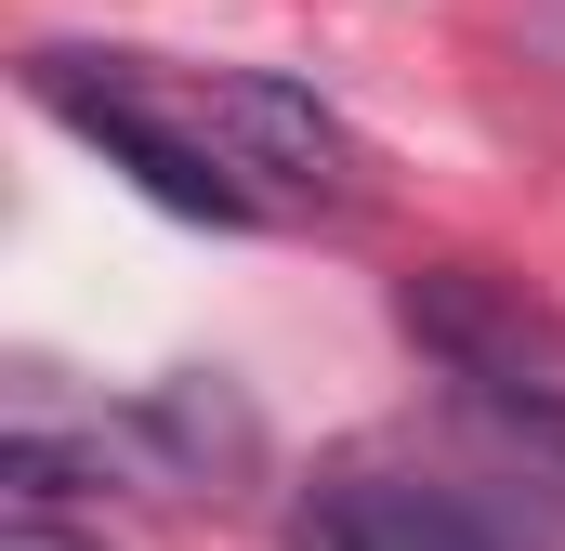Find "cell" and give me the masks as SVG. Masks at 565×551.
<instances>
[{
    "mask_svg": "<svg viewBox=\"0 0 565 551\" xmlns=\"http://www.w3.org/2000/svg\"><path fill=\"white\" fill-rule=\"evenodd\" d=\"M289 551H540L487 486H447L408 460H329L289 499Z\"/></svg>",
    "mask_w": 565,
    "mask_h": 551,
    "instance_id": "7a4b0ae2",
    "label": "cell"
},
{
    "mask_svg": "<svg viewBox=\"0 0 565 551\" xmlns=\"http://www.w3.org/2000/svg\"><path fill=\"white\" fill-rule=\"evenodd\" d=\"M0 551H93V539H53V526H13Z\"/></svg>",
    "mask_w": 565,
    "mask_h": 551,
    "instance_id": "8992f818",
    "label": "cell"
},
{
    "mask_svg": "<svg viewBox=\"0 0 565 551\" xmlns=\"http://www.w3.org/2000/svg\"><path fill=\"white\" fill-rule=\"evenodd\" d=\"M0 486H13V499H93V486H119V460L79 446V433H13V446H0Z\"/></svg>",
    "mask_w": 565,
    "mask_h": 551,
    "instance_id": "5b68a950",
    "label": "cell"
},
{
    "mask_svg": "<svg viewBox=\"0 0 565 551\" xmlns=\"http://www.w3.org/2000/svg\"><path fill=\"white\" fill-rule=\"evenodd\" d=\"M184 93H198L211 144L250 171V197H264V184L316 197V210H355V197H369V144L342 132V119H329L302 79H277V66H198Z\"/></svg>",
    "mask_w": 565,
    "mask_h": 551,
    "instance_id": "3957f363",
    "label": "cell"
},
{
    "mask_svg": "<svg viewBox=\"0 0 565 551\" xmlns=\"http://www.w3.org/2000/svg\"><path fill=\"white\" fill-rule=\"evenodd\" d=\"M145 433H158V446H171L184 473H250V460H264V420L237 408L224 381H198V368L145 395Z\"/></svg>",
    "mask_w": 565,
    "mask_h": 551,
    "instance_id": "277c9868",
    "label": "cell"
},
{
    "mask_svg": "<svg viewBox=\"0 0 565 551\" xmlns=\"http://www.w3.org/2000/svg\"><path fill=\"white\" fill-rule=\"evenodd\" d=\"M26 93L66 119V132H93L119 171H132L158 210H184V224H250L264 197H250V171L211 144L198 119V93L184 79H158L145 53H79V40H40L26 53Z\"/></svg>",
    "mask_w": 565,
    "mask_h": 551,
    "instance_id": "6da1fadb",
    "label": "cell"
}]
</instances>
